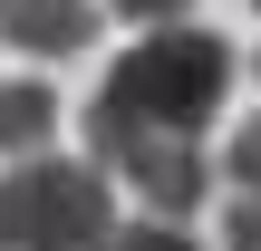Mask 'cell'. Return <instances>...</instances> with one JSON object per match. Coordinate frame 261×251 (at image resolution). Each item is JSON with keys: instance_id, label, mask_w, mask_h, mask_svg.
Listing matches in <instances>:
<instances>
[{"instance_id": "obj_7", "label": "cell", "mask_w": 261, "mask_h": 251, "mask_svg": "<svg viewBox=\"0 0 261 251\" xmlns=\"http://www.w3.org/2000/svg\"><path fill=\"white\" fill-rule=\"evenodd\" d=\"M107 251H194V242H184V222H126Z\"/></svg>"}, {"instance_id": "obj_5", "label": "cell", "mask_w": 261, "mask_h": 251, "mask_svg": "<svg viewBox=\"0 0 261 251\" xmlns=\"http://www.w3.org/2000/svg\"><path fill=\"white\" fill-rule=\"evenodd\" d=\"M48 135H58V97H48L39 77H10V87H0V155L29 164V155H48Z\"/></svg>"}, {"instance_id": "obj_4", "label": "cell", "mask_w": 261, "mask_h": 251, "mask_svg": "<svg viewBox=\"0 0 261 251\" xmlns=\"http://www.w3.org/2000/svg\"><path fill=\"white\" fill-rule=\"evenodd\" d=\"M0 39L19 58H77L97 39V10L87 0H0Z\"/></svg>"}, {"instance_id": "obj_10", "label": "cell", "mask_w": 261, "mask_h": 251, "mask_svg": "<svg viewBox=\"0 0 261 251\" xmlns=\"http://www.w3.org/2000/svg\"><path fill=\"white\" fill-rule=\"evenodd\" d=\"M252 68H261V58H252Z\"/></svg>"}, {"instance_id": "obj_11", "label": "cell", "mask_w": 261, "mask_h": 251, "mask_svg": "<svg viewBox=\"0 0 261 251\" xmlns=\"http://www.w3.org/2000/svg\"><path fill=\"white\" fill-rule=\"evenodd\" d=\"M252 10H261V0H252Z\"/></svg>"}, {"instance_id": "obj_8", "label": "cell", "mask_w": 261, "mask_h": 251, "mask_svg": "<svg viewBox=\"0 0 261 251\" xmlns=\"http://www.w3.org/2000/svg\"><path fill=\"white\" fill-rule=\"evenodd\" d=\"M223 251H261V193L232 203V222H223Z\"/></svg>"}, {"instance_id": "obj_1", "label": "cell", "mask_w": 261, "mask_h": 251, "mask_svg": "<svg viewBox=\"0 0 261 251\" xmlns=\"http://www.w3.org/2000/svg\"><path fill=\"white\" fill-rule=\"evenodd\" d=\"M223 97H232V39H213V29H145L116 68H107V87H97V106H87V145H97V164L116 174L126 155H145V145H194L213 116H223Z\"/></svg>"}, {"instance_id": "obj_2", "label": "cell", "mask_w": 261, "mask_h": 251, "mask_svg": "<svg viewBox=\"0 0 261 251\" xmlns=\"http://www.w3.org/2000/svg\"><path fill=\"white\" fill-rule=\"evenodd\" d=\"M107 242H116V203L97 164L29 155L0 174V251H107Z\"/></svg>"}, {"instance_id": "obj_3", "label": "cell", "mask_w": 261, "mask_h": 251, "mask_svg": "<svg viewBox=\"0 0 261 251\" xmlns=\"http://www.w3.org/2000/svg\"><path fill=\"white\" fill-rule=\"evenodd\" d=\"M116 174L136 184V203H145L155 222H194V203L213 193V164H203V145H145V155H126Z\"/></svg>"}, {"instance_id": "obj_9", "label": "cell", "mask_w": 261, "mask_h": 251, "mask_svg": "<svg viewBox=\"0 0 261 251\" xmlns=\"http://www.w3.org/2000/svg\"><path fill=\"white\" fill-rule=\"evenodd\" d=\"M107 10H116V19H155V29H174L184 0H107Z\"/></svg>"}, {"instance_id": "obj_6", "label": "cell", "mask_w": 261, "mask_h": 251, "mask_svg": "<svg viewBox=\"0 0 261 251\" xmlns=\"http://www.w3.org/2000/svg\"><path fill=\"white\" fill-rule=\"evenodd\" d=\"M223 174H232L242 193H261V116L242 126V135H232V155H223Z\"/></svg>"}]
</instances>
